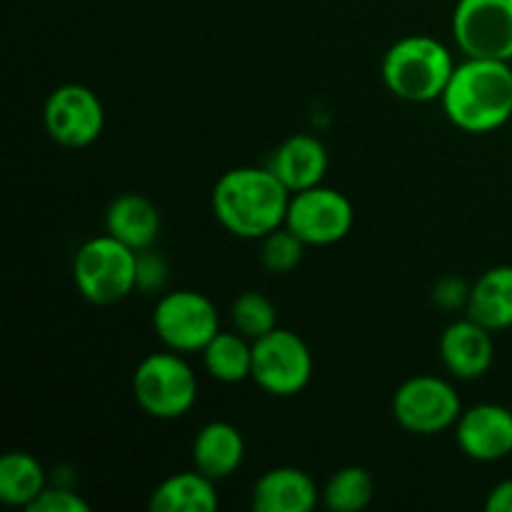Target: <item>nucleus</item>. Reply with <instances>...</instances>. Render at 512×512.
Returning <instances> with one entry per match:
<instances>
[{
	"mask_svg": "<svg viewBox=\"0 0 512 512\" xmlns=\"http://www.w3.org/2000/svg\"><path fill=\"white\" fill-rule=\"evenodd\" d=\"M443 365L460 380H478L490 370L495 358L493 335L473 318L455 320L440 335Z\"/></svg>",
	"mask_w": 512,
	"mask_h": 512,
	"instance_id": "ddd939ff",
	"label": "nucleus"
},
{
	"mask_svg": "<svg viewBox=\"0 0 512 512\" xmlns=\"http://www.w3.org/2000/svg\"><path fill=\"white\" fill-rule=\"evenodd\" d=\"M230 318H233L235 330L248 340H260L263 335L273 333L278 328L275 305L263 293H255V290H248V293L238 295L233 300Z\"/></svg>",
	"mask_w": 512,
	"mask_h": 512,
	"instance_id": "5701e85b",
	"label": "nucleus"
},
{
	"mask_svg": "<svg viewBox=\"0 0 512 512\" xmlns=\"http://www.w3.org/2000/svg\"><path fill=\"white\" fill-rule=\"evenodd\" d=\"M455 440L470 460L498 463L512 453V410L495 403H480L463 410L455 423Z\"/></svg>",
	"mask_w": 512,
	"mask_h": 512,
	"instance_id": "f8f14e48",
	"label": "nucleus"
},
{
	"mask_svg": "<svg viewBox=\"0 0 512 512\" xmlns=\"http://www.w3.org/2000/svg\"><path fill=\"white\" fill-rule=\"evenodd\" d=\"M133 395L158 420H178L198 400V378L180 353H153L135 368Z\"/></svg>",
	"mask_w": 512,
	"mask_h": 512,
	"instance_id": "39448f33",
	"label": "nucleus"
},
{
	"mask_svg": "<svg viewBox=\"0 0 512 512\" xmlns=\"http://www.w3.org/2000/svg\"><path fill=\"white\" fill-rule=\"evenodd\" d=\"M455 63L450 50L430 35H408L385 53L380 75L395 98L408 103H430L443 98Z\"/></svg>",
	"mask_w": 512,
	"mask_h": 512,
	"instance_id": "7ed1b4c3",
	"label": "nucleus"
},
{
	"mask_svg": "<svg viewBox=\"0 0 512 512\" xmlns=\"http://www.w3.org/2000/svg\"><path fill=\"white\" fill-rule=\"evenodd\" d=\"M148 505L153 512H213L218 508L215 480L200 470L175 473L150 493Z\"/></svg>",
	"mask_w": 512,
	"mask_h": 512,
	"instance_id": "6ab92c4d",
	"label": "nucleus"
},
{
	"mask_svg": "<svg viewBox=\"0 0 512 512\" xmlns=\"http://www.w3.org/2000/svg\"><path fill=\"white\" fill-rule=\"evenodd\" d=\"M163 260L153 258V255L140 253L138 258V288H158L165 278Z\"/></svg>",
	"mask_w": 512,
	"mask_h": 512,
	"instance_id": "bb28decb",
	"label": "nucleus"
},
{
	"mask_svg": "<svg viewBox=\"0 0 512 512\" xmlns=\"http://www.w3.org/2000/svg\"><path fill=\"white\" fill-rule=\"evenodd\" d=\"M270 170L290 193L315 188L328 173V150L313 135H293L270 158Z\"/></svg>",
	"mask_w": 512,
	"mask_h": 512,
	"instance_id": "2eb2a0df",
	"label": "nucleus"
},
{
	"mask_svg": "<svg viewBox=\"0 0 512 512\" xmlns=\"http://www.w3.org/2000/svg\"><path fill=\"white\" fill-rule=\"evenodd\" d=\"M43 123L50 138L65 148H85L103 133L105 110L98 95L78 83L55 88L43 108Z\"/></svg>",
	"mask_w": 512,
	"mask_h": 512,
	"instance_id": "9b49d317",
	"label": "nucleus"
},
{
	"mask_svg": "<svg viewBox=\"0 0 512 512\" xmlns=\"http://www.w3.org/2000/svg\"><path fill=\"white\" fill-rule=\"evenodd\" d=\"M485 508H488V512H512V480H503V483L490 490Z\"/></svg>",
	"mask_w": 512,
	"mask_h": 512,
	"instance_id": "cd10ccee",
	"label": "nucleus"
},
{
	"mask_svg": "<svg viewBox=\"0 0 512 512\" xmlns=\"http://www.w3.org/2000/svg\"><path fill=\"white\" fill-rule=\"evenodd\" d=\"M373 493L375 483L368 470L360 465H348L330 475L323 488V503L333 512H360L368 508Z\"/></svg>",
	"mask_w": 512,
	"mask_h": 512,
	"instance_id": "4be33fe9",
	"label": "nucleus"
},
{
	"mask_svg": "<svg viewBox=\"0 0 512 512\" xmlns=\"http://www.w3.org/2000/svg\"><path fill=\"white\" fill-rule=\"evenodd\" d=\"M393 415L405 430L418 435H435L455 428L463 415L460 395L448 380L435 375L410 378L395 390Z\"/></svg>",
	"mask_w": 512,
	"mask_h": 512,
	"instance_id": "1a4fd4ad",
	"label": "nucleus"
},
{
	"mask_svg": "<svg viewBox=\"0 0 512 512\" xmlns=\"http://www.w3.org/2000/svg\"><path fill=\"white\" fill-rule=\"evenodd\" d=\"M320 493L315 480L300 468H273L253 485L255 512H310Z\"/></svg>",
	"mask_w": 512,
	"mask_h": 512,
	"instance_id": "4468645a",
	"label": "nucleus"
},
{
	"mask_svg": "<svg viewBox=\"0 0 512 512\" xmlns=\"http://www.w3.org/2000/svg\"><path fill=\"white\" fill-rule=\"evenodd\" d=\"M453 38L465 58L512 60V0H458Z\"/></svg>",
	"mask_w": 512,
	"mask_h": 512,
	"instance_id": "6e6552de",
	"label": "nucleus"
},
{
	"mask_svg": "<svg viewBox=\"0 0 512 512\" xmlns=\"http://www.w3.org/2000/svg\"><path fill=\"white\" fill-rule=\"evenodd\" d=\"M153 330L168 350L203 353L205 345L220 333V315L208 295L198 290H175L155 305Z\"/></svg>",
	"mask_w": 512,
	"mask_h": 512,
	"instance_id": "423d86ee",
	"label": "nucleus"
},
{
	"mask_svg": "<svg viewBox=\"0 0 512 512\" xmlns=\"http://www.w3.org/2000/svg\"><path fill=\"white\" fill-rule=\"evenodd\" d=\"M203 363L210 378L220 383H243L253 375V340L245 335L220 330L203 348Z\"/></svg>",
	"mask_w": 512,
	"mask_h": 512,
	"instance_id": "412c9836",
	"label": "nucleus"
},
{
	"mask_svg": "<svg viewBox=\"0 0 512 512\" xmlns=\"http://www.w3.org/2000/svg\"><path fill=\"white\" fill-rule=\"evenodd\" d=\"M250 378L275 398L303 393L313 378V355L298 333L275 328L253 340V375Z\"/></svg>",
	"mask_w": 512,
	"mask_h": 512,
	"instance_id": "0eeeda50",
	"label": "nucleus"
},
{
	"mask_svg": "<svg viewBox=\"0 0 512 512\" xmlns=\"http://www.w3.org/2000/svg\"><path fill=\"white\" fill-rule=\"evenodd\" d=\"M138 258L140 253L113 235L90 238L75 253V288L93 305L120 303L138 288Z\"/></svg>",
	"mask_w": 512,
	"mask_h": 512,
	"instance_id": "20e7f679",
	"label": "nucleus"
},
{
	"mask_svg": "<svg viewBox=\"0 0 512 512\" xmlns=\"http://www.w3.org/2000/svg\"><path fill=\"white\" fill-rule=\"evenodd\" d=\"M450 123L465 133H490L512 118V68L508 60L465 58L443 93Z\"/></svg>",
	"mask_w": 512,
	"mask_h": 512,
	"instance_id": "f03ea898",
	"label": "nucleus"
},
{
	"mask_svg": "<svg viewBox=\"0 0 512 512\" xmlns=\"http://www.w3.org/2000/svg\"><path fill=\"white\" fill-rule=\"evenodd\" d=\"M30 512H90V505L80 498L78 493H73L70 488L63 485H50L43 493L38 495L33 505L28 508Z\"/></svg>",
	"mask_w": 512,
	"mask_h": 512,
	"instance_id": "393cba45",
	"label": "nucleus"
},
{
	"mask_svg": "<svg viewBox=\"0 0 512 512\" xmlns=\"http://www.w3.org/2000/svg\"><path fill=\"white\" fill-rule=\"evenodd\" d=\"M468 318L488 328L490 333L512 328V265H498L480 275L470 288Z\"/></svg>",
	"mask_w": 512,
	"mask_h": 512,
	"instance_id": "a211bd4d",
	"label": "nucleus"
},
{
	"mask_svg": "<svg viewBox=\"0 0 512 512\" xmlns=\"http://www.w3.org/2000/svg\"><path fill=\"white\" fill-rule=\"evenodd\" d=\"M45 488L48 478L38 458L20 450L0 458V500L5 505L28 510Z\"/></svg>",
	"mask_w": 512,
	"mask_h": 512,
	"instance_id": "aec40b11",
	"label": "nucleus"
},
{
	"mask_svg": "<svg viewBox=\"0 0 512 512\" xmlns=\"http://www.w3.org/2000/svg\"><path fill=\"white\" fill-rule=\"evenodd\" d=\"M468 298L470 288H465V285L455 278L440 280L438 288H435V303H438L440 308L455 310L460 308V305H468Z\"/></svg>",
	"mask_w": 512,
	"mask_h": 512,
	"instance_id": "a878e982",
	"label": "nucleus"
},
{
	"mask_svg": "<svg viewBox=\"0 0 512 512\" xmlns=\"http://www.w3.org/2000/svg\"><path fill=\"white\" fill-rule=\"evenodd\" d=\"M105 233L135 253H145L160 235V210L140 193L118 195L105 213Z\"/></svg>",
	"mask_w": 512,
	"mask_h": 512,
	"instance_id": "dca6fc26",
	"label": "nucleus"
},
{
	"mask_svg": "<svg viewBox=\"0 0 512 512\" xmlns=\"http://www.w3.org/2000/svg\"><path fill=\"white\" fill-rule=\"evenodd\" d=\"M245 458V440L235 425L215 420L208 423L193 440L195 470L210 480H225L240 468Z\"/></svg>",
	"mask_w": 512,
	"mask_h": 512,
	"instance_id": "f3484780",
	"label": "nucleus"
},
{
	"mask_svg": "<svg viewBox=\"0 0 512 512\" xmlns=\"http://www.w3.org/2000/svg\"><path fill=\"white\" fill-rule=\"evenodd\" d=\"M353 205L340 190L315 188L290 195L285 225L303 240L305 245H333L343 240L353 228Z\"/></svg>",
	"mask_w": 512,
	"mask_h": 512,
	"instance_id": "9d476101",
	"label": "nucleus"
},
{
	"mask_svg": "<svg viewBox=\"0 0 512 512\" xmlns=\"http://www.w3.org/2000/svg\"><path fill=\"white\" fill-rule=\"evenodd\" d=\"M290 190L270 168H233L215 183L210 203L218 223L245 240H260L285 225Z\"/></svg>",
	"mask_w": 512,
	"mask_h": 512,
	"instance_id": "f257e3e1",
	"label": "nucleus"
},
{
	"mask_svg": "<svg viewBox=\"0 0 512 512\" xmlns=\"http://www.w3.org/2000/svg\"><path fill=\"white\" fill-rule=\"evenodd\" d=\"M303 253L305 243L288 225H280L273 233L260 238V263L273 275H285L298 268L300 260H303Z\"/></svg>",
	"mask_w": 512,
	"mask_h": 512,
	"instance_id": "b1692460",
	"label": "nucleus"
}]
</instances>
